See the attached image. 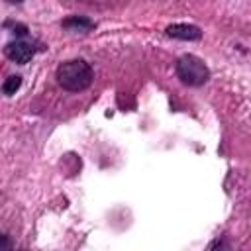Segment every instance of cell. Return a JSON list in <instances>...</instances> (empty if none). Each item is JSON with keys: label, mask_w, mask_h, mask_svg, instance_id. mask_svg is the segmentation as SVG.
Returning <instances> with one entry per match:
<instances>
[{"label": "cell", "mask_w": 251, "mask_h": 251, "mask_svg": "<svg viewBox=\"0 0 251 251\" xmlns=\"http://www.w3.org/2000/svg\"><path fill=\"white\" fill-rule=\"evenodd\" d=\"M92 69L82 59H71L59 65L57 69V82L69 92H80L90 86L92 82Z\"/></svg>", "instance_id": "cell-1"}, {"label": "cell", "mask_w": 251, "mask_h": 251, "mask_svg": "<svg viewBox=\"0 0 251 251\" xmlns=\"http://www.w3.org/2000/svg\"><path fill=\"white\" fill-rule=\"evenodd\" d=\"M176 76L188 86H202L210 78V71L196 55H182L176 61Z\"/></svg>", "instance_id": "cell-2"}, {"label": "cell", "mask_w": 251, "mask_h": 251, "mask_svg": "<svg viewBox=\"0 0 251 251\" xmlns=\"http://www.w3.org/2000/svg\"><path fill=\"white\" fill-rule=\"evenodd\" d=\"M4 53H6V57H8L10 61L24 65V63H27V61L33 57L35 49H33V45H31V43L18 39V41H12V43H8V45L4 47Z\"/></svg>", "instance_id": "cell-3"}, {"label": "cell", "mask_w": 251, "mask_h": 251, "mask_svg": "<svg viewBox=\"0 0 251 251\" xmlns=\"http://www.w3.org/2000/svg\"><path fill=\"white\" fill-rule=\"evenodd\" d=\"M167 35L176 37V39H184V41H194V39H200L202 31L190 24H173L167 27Z\"/></svg>", "instance_id": "cell-4"}, {"label": "cell", "mask_w": 251, "mask_h": 251, "mask_svg": "<svg viewBox=\"0 0 251 251\" xmlns=\"http://www.w3.org/2000/svg\"><path fill=\"white\" fill-rule=\"evenodd\" d=\"M63 25L65 27H69V29H73V31H86V29H90L92 27V22L90 20H86V18H78V16H73V18H69V20H65L63 22Z\"/></svg>", "instance_id": "cell-5"}, {"label": "cell", "mask_w": 251, "mask_h": 251, "mask_svg": "<svg viewBox=\"0 0 251 251\" xmlns=\"http://www.w3.org/2000/svg\"><path fill=\"white\" fill-rule=\"evenodd\" d=\"M20 84H22V78H20L18 75H12V76H8V78L4 80L2 90H4L6 96H12V94H16V90L20 88Z\"/></svg>", "instance_id": "cell-6"}, {"label": "cell", "mask_w": 251, "mask_h": 251, "mask_svg": "<svg viewBox=\"0 0 251 251\" xmlns=\"http://www.w3.org/2000/svg\"><path fill=\"white\" fill-rule=\"evenodd\" d=\"M8 2H12V4H18V2H24V0H8Z\"/></svg>", "instance_id": "cell-7"}]
</instances>
